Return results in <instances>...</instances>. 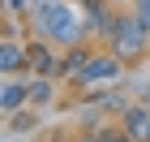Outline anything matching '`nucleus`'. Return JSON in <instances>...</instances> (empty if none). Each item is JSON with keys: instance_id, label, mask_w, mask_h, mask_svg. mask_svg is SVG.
<instances>
[{"instance_id": "nucleus-6", "label": "nucleus", "mask_w": 150, "mask_h": 142, "mask_svg": "<svg viewBox=\"0 0 150 142\" xmlns=\"http://www.w3.org/2000/svg\"><path fill=\"white\" fill-rule=\"evenodd\" d=\"M17 65H22V52H17V47H4V69H17Z\"/></svg>"}, {"instance_id": "nucleus-5", "label": "nucleus", "mask_w": 150, "mask_h": 142, "mask_svg": "<svg viewBox=\"0 0 150 142\" xmlns=\"http://www.w3.org/2000/svg\"><path fill=\"white\" fill-rule=\"evenodd\" d=\"M17 103H22V86H9V91H4V112H13Z\"/></svg>"}, {"instance_id": "nucleus-2", "label": "nucleus", "mask_w": 150, "mask_h": 142, "mask_svg": "<svg viewBox=\"0 0 150 142\" xmlns=\"http://www.w3.org/2000/svg\"><path fill=\"white\" fill-rule=\"evenodd\" d=\"M26 60H30V65H35V69L39 73H52V69H56V65H52V52H47V47H26Z\"/></svg>"}, {"instance_id": "nucleus-4", "label": "nucleus", "mask_w": 150, "mask_h": 142, "mask_svg": "<svg viewBox=\"0 0 150 142\" xmlns=\"http://www.w3.org/2000/svg\"><path fill=\"white\" fill-rule=\"evenodd\" d=\"M129 133H137V138H150V116H146V112L129 116Z\"/></svg>"}, {"instance_id": "nucleus-1", "label": "nucleus", "mask_w": 150, "mask_h": 142, "mask_svg": "<svg viewBox=\"0 0 150 142\" xmlns=\"http://www.w3.org/2000/svg\"><path fill=\"white\" fill-rule=\"evenodd\" d=\"M39 22H47L43 30L56 35V39H69L73 35V17H69V9H60V4H43V9H39Z\"/></svg>"}, {"instance_id": "nucleus-3", "label": "nucleus", "mask_w": 150, "mask_h": 142, "mask_svg": "<svg viewBox=\"0 0 150 142\" xmlns=\"http://www.w3.org/2000/svg\"><path fill=\"white\" fill-rule=\"evenodd\" d=\"M120 52H137L142 47V30H137V22H125V30H120Z\"/></svg>"}, {"instance_id": "nucleus-7", "label": "nucleus", "mask_w": 150, "mask_h": 142, "mask_svg": "<svg viewBox=\"0 0 150 142\" xmlns=\"http://www.w3.org/2000/svg\"><path fill=\"white\" fill-rule=\"evenodd\" d=\"M142 22H146V30H150V4H142Z\"/></svg>"}]
</instances>
